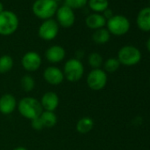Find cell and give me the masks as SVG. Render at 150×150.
<instances>
[{"label": "cell", "instance_id": "cell-28", "mask_svg": "<svg viewBox=\"0 0 150 150\" xmlns=\"http://www.w3.org/2000/svg\"><path fill=\"white\" fill-rule=\"evenodd\" d=\"M146 47L148 52L150 53V37L147 39V41H146Z\"/></svg>", "mask_w": 150, "mask_h": 150}, {"label": "cell", "instance_id": "cell-30", "mask_svg": "<svg viewBox=\"0 0 150 150\" xmlns=\"http://www.w3.org/2000/svg\"><path fill=\"white\" fill-rule=\"evenodd\" d=\"M3 11H5V9H4V5H3V3L0 1V13H1Z\"/></svg>", "mask_w": 150, "mask_h": 150}, {"label": "cell", "instance_id": "cell-29", "mask_svg": "<svg viewBox=\"0 0 150 150\" xmlns=\"http://www.w3.org/2000/svg\"><path fill=\"white\" fill-rule=\"evenodd\" d=\"M13 150H28V149L24 146H17V147L13 148Z\"/></svg>", "mask_w": 150, "mask_h": 150}, {"label": "cell", "instance_id": "cell-8", "mask_svg": "<svg viewBox=\"0 0 150 150\" xmlns=\"http://www.w3.org/2000/svg\"><path fill=\"white\" fill-rule=\"evenodd\" d=\"M59 32V26L56 20L50 19L43 21L38 28V35L44 41L54 40Z\"/></svg>", "mask_w": 150, "mask_h": 150}, {"label": "cell", "instance_id": "cell-26", "mask_svg": "<svg viewBox=\"0 0 150 150\" xmlns=\"http://www.w3.org/2000/svg\"><path fill=\"white\" fill-rule=\"evenodd\" d=\"M31 126L35 131H41V130H42L44 128L43 124H42L40 117H35V118H34V119L31 120Z\"/></svg>", "mask_w": 150, "mask_h": 150}, {"label": "cell", "instance_id": "cell-3", "mask_svg": "<svg viewBox=\"0 0 150 150\" xmlns=\"http://www.w3.org/2000/svg\"><path fill=\"white\" fill-rule=\"evenodd\" d=\"M64 79L70 82L79 81L84 75V65L80 59L70 58L68 59L63 69Z\"/></svg>", "mask_w": 150, "mask_h": 150}, {"label": "cell", "instance_id": "cell-20", "mask_svg": "<svg viewBox=\"0 0 150 150\" xmlns=\"http://www.w3.org/2000/svg\"><path fill=\"white\" fill-rule=\"evenodd\" d=\"M88 6L94 13H103L109 8V0H88Z\"/></svg>", "mask_w": 150, "mask_h": 150}, {"label": "cell", "instance_id": "cell-24", "mask_svg": "<svg viewBox=\"0 0 150 150\" xmlns=\"http://www.w3.org/2000/svg\"><path fill=\"white\" fill-rule=\"evenodd\" d=\"M103 66H104V71H105L113 73V72H115L116 71L118 70V68L120 67V63L117 60V58L110 57L104 62Z\"/></svg>", "mask_w": 150, "mask_h": 150}, {"label": "cell", "instance_id": "cell-27", "mask_svg": "<svg viewBox=\"0 0 150 150\" xmlns=\"http://www.w3.org/2000/svg\"><path fill=\"white\" fill-rule=\"evenodd\" d=\"M103 16L106 19V21H108V20H110L111 17H113L114 16V14H113V12H112V10L111 9H110V8H108V9H106L103 13Z\"/></svg>", "mask_w": 150, "mask_h": 150}, {"label": "cell", "instance_id": "cell-11", "mask_svg": "<svg viewBox=\"0 0 150 150\" xmlns=\"http://www.w3.org/2000/svg\"><path fill=\"white\" fill-rule=\"evenodd\" d=\"M43 79L47 83L52 86H57L64 81V76L63 71L60 68L51 65V66H48L44 70Z\"/></svg>", "mask_w": 150, "mask_h": 150}, {"label": "cell", "instance_id": "cell-16", "mask_svg": "<svg viewBox=\"0 0 150 150\" xmlns=\"http://www.w3.org/2000/svg\"><path fill=\"white\" fill-rule=\"evenodd\" d=\"M136 23L138 28L144 31H150V6L141 9L136 18Z\"/></svg>", "mask_w": 150, "mask_h": 150}, {"label": "cell", "instance_id": "cell-19", "mask_svg": "<svg viewBox=\"0 0 150 150\" xmlns=\"http://www.w3.org/2000/svg\"><path fill=\"white\" fill-rule=\"evenodd\" d=\"M40 118L45 128H52L57 123V117L54 111L43 110L40 116Z\"/></svg>", "mask_w": 150, "mask_h": 150}, {"label": "cell", "instance_id": "cell-12", "mask_svg": "<svg viewBox=\"0 0 150 150\" xmlns=\"http://www.w3.org/2000/svg\"><path fill=\"white\" fill-rule=\"evenodd\" d=\"M40 103L43 110L55 111L59 105V97L55 92L48 91L43 94Z\"/></svg>", "mask_w": 150, "mask_h": 150}, {"label": "cell", "instance_id": "cell-1", "mask_svg": "<svg viewBox=\"0 0 150 150\" xmlns=\"http://www.w3.org/2000/svg\"><path fill=\"white\" fill-rule=\"evenodd\" d=\"M17 108L20 114L29 120L40 117L43 111L40 101L31 96H26L21 99L17 104Z\"/></svg>", "mask_w": 150, "mask_h": 150}, {"label": "cell", "instance_id": "cell-21", "mask_svg": "<svg viewBox=\"0 0 150 150\" xmlns=\"http://www.w3.org/2000/svg\"><path fill=\"white\" fill-rule=\"evenodd\" d=\"M13 58L9 55H3L0 57V73L5 74L9 72L13 67Z\"/></svg>", "mask_w": 150, "mask_h": 150}, {"label": "cell", "instance_id": "cell-15", "mask_svg": "<svg viewBox=\"0 0 150 150\" xmlns=\"http://www.w3.org/2000/svg\"><path fill=\"white\" fill-rule=\"evenodd\" d=\"M106 19L103 16L102 13H93L87 16L85 20L86 26L93 30H97L100 28H103L106 26Z\"/></svg>", "mask_w": 150, "mask_h": 150}, {"label": "cell", "instance_id": "cell-33", "mask_svg": "<svg viewBox=\"0 0 150 150\" xmlns=\"http://www.w3.org/2000/svg\"><path fill=\"white\" fill-rule=\"evenodd\" d=\"M149 3H150V0H149Z\"/></svg>", "mask_w": 150, "mask_h": 150}, {"label": "cell", "instance_id": "cell-4", "mask_svg": "<svg viewBox=\"0 0 150 150\" xmlns=\"http://www.w3.org/2000/svg\"><path fill=\"white\" fill-rule=\"evenodd\" d=\"M19 18L12 11L5 10L0 13V35L8 36L14 34L19 28Z\"/></svg>", "mask_w": 150, "mask_h": 150}, {"label": "cell", "instance_id": "cell-6", "mask_svg": "<svg viewBox=\"0 0 150 150\" xmlns=\"http://www.w3.org/2000/svg\"><path fill=\"white\" fill-rule=\"evenodd\" d=\"M141 59V52L139 50L132 45L122 47L117 53V60L120 64L125 66H132L137 64Z\"/></svg>", "mask_w": 150, "mask_h": 150}, {"label": "cell", "instance_id": "cell-25", "mask_svg": "<svg viewBox=\"0 0 150 150\" xmlns=\"http://www.w3.org/2000/svg\"><path fill=\"white\" fill-rule=\"evenodd\" d=\"M88 0H64V6L70 7L71 9H81L88 5Z\"/></svg>", "mask_w": 150, "mask_h": 150}, {"label": "cell", "instance_id": "cell-17", "mask_svg": "<svg viewBox=\"0 0 150 150\" xmlns=\"http://www.w3.org/2000/svg\"><path fill=\"white\" fill-rule=\"evenodd\" d=\"M94 120L89 117H81L76 124V131L81 134H86L93 130L94 128Z\"/></svg>", "mask_w": 150, "mask_h": 150}, {"label": "cell", "instance_id": "cell-18", "mask_svg": "<svg viewBox=\"0 0 150 150\" xmlns=\"http://www.w3.org/2000/svg\"><path fill=\"white\" fill-rule=\"evenodd\" d=\"M92 39L96 44H105L110 41V34L107 28H103L95 30V32L92 35Z\"/></svg>", "mask_w": 150, "mask_h": 150}, {"label": "cell", "instance_id": "cell-32", "mask_svg": "<svg viewBox=\"0 0 150 150\" xmlns=\"http://www.w3.org/2000/svg\"><path fill=\"white\" fill-rule=\"evenodd\" d=\"M149 82H150V78H149Z\"/></svg>", "mask_w": 150, "mask_h": 150}, {"label": "cell", "instance_id": "cell-9", "mask_svg": "<svg viewBox=\"0 0 150 150\" xmlns=\"http://www.w3.org/2000/svg\"><path fill=\"white\" fill-rule=\"evenodd\" d=\"M56 21L59 27L69 28L74 25L75 22V13L72 9L66 6H58L57 11L55 14Z\"/></svg>", "mask_w": 150, "mask_h": 150}, {"label": "cell", "instance_id": "cell-13", "mask_svg": "<svg viewBox=\"0 0 150 150\" xmlns=\"http://www.w3.org/2000/svg\"><path fill=\"white\" fill-rule=\"evenodd\" d=\"M17 100L12 94H5L0 97V112L3 115L12 114L17 108Z\"/></svg>", "mask_w": 150, "mask_h": 150}, {"label": "cell", "instance_id": "cell-7", "mask_svg": "<svg viewBox=\"0 0 150 150\" xmlns=\"http://www.w3.org/2000/svg\"><path fill=\"white\" fill-rule=\"evenodd\" d=\"M108 81L107 73L104 70L93 69L87 77V84L92 90L99 91L105 88Z\"/></svg>", "mask_w": 150, "mask_h": 150}, {"label": "cell", "instance_id": "cell-10", "mask_svg": "<svg viewBox=\"0 0 150 150\" xmlns=\"http://www.w3.org/2000/svg\"><path fill=\"white\" fill-rule=\"evenodd\" d=\"M42 64V57L36 51H28L21 58V65L28 71H37Z\"/></svg>", "mask_w": 150, "mask_h": 150}, {"label": "cell", "instance_id": "cell-2", "mask_svg": "<svg viewBox=\"0 0 150 150\" xmlns=\"http://www.w3.org/2000/svg\"><path fill=\"white\" fill-rule=\"evenodd\" d=\"M58 8L55 0H35L32 6V12L38 19L46 21L55 16Z\"/></svg>", "mask_w": 150, "mask_h": 150}, {"label": "cell", "instance_id": "cell-23", "mask_svg": "<svg viewBox=\"0 0 150 150\" xmlns=\"http://www.w3.org/2000/svg\"><path fill=\"white\" fill-rule=\"evenodd\" d=\"M88 62L93 69H99L102 66L103 60L102 55H100L97 52H92L89 54L88 57Z\"/></svg>", "mask_w": 150, "mask_h": 150}, {"label": "cell", "instance_id": "cell-5", "mask_svg": "<svg viewBox=\"0 0 150 150\" xmlns=\"http://www.w3.org/2000/svg\"><path fill=\"white\" fill-rule=\"evenodd\" d=\"M107 29L110 35L121 36L128 33L130 29V21L124 15H114L106 22Z\"/></svg>", "mask_w": 150, "mask_h": 150}, {"label": "cell", "instance_id": "cell-14", "mask_svg": "<svg viewBox=\"0 0 150 150\" xmlns=\"http://www.w3.org/2000/svg\"><path fill=\"white\" fill-rule=\"evenodd\" d=\"M45 57L51 64L60 63L65 57V50L60 45H52L46 50Z\"/></svg>", "mask_w": 150, "mask_h": 150}, {"label": "cell", "instance_id": "cell-22", "mask_svg": "<svg viewBox=\"0 0 150 150\" xmlns=\"http://www.w3.org/2000/svg\"><path fill=\"white\" fill-rule=\"evenodd\" d=\"M21 88L25 92H31L35 88V79L31 75L26 74L21 80Z\"/></svg>", "mask_w": 150, "mask_h": 150}, {"label": "cell", "instance_id": "cell-31", "mask_svg": "<svg viewBox=\"0 0 150 150\" xmlns=\"http://www.w3.org/2000/svg\"><path fill=\"white\" fill-rule=\"evenodd\" d=\"M55 1H57V2H58V1H60V0H55Z\"/></svg>", "mask_w": 150, "mask_h": 150}]
</instances>
